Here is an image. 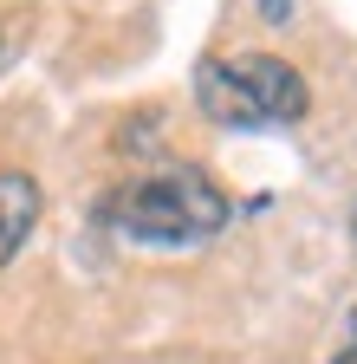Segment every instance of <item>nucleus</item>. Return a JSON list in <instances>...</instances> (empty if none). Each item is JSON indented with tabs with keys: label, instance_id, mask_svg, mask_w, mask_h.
<instances>
[{
	"label": "nucleus",
	"instance_id": "nucleus-1",
	"mask_svg": "<svg viewBox=\"0 0 357 364\" xmlns=\"http://www.w3.org/2000/svg\"><path fill=\"white\" fill-rule=\"evenodd\" d=\"M111 228L130 241H150V247H195L214 241L228 228V196L214 189V176L195 163H163L104 202Z\"/></svg>",
	"mask_w": 357,
	"mask_h": 364
},
{
	"label": "nucleus",
	"instance_id": "nucleus-2",
	"mask_svg": "<svg viewBox=\"0 0 357 364\" xmlns=\"http://www.w3.org/2000/svg\"><path fill=\"white\" fill-rule=\"evenodd\" d=\"M195 105L228 130H266V124H299L312 91L280 53H234L195 72Z\"/></svg>",
	"mask_w": 357,
	"mask_h": 364
},
{
	"label": "nucleus",
	"instance_id": "nucleus-3",
	"mask_svg": "<svg viewBox=\"0 0 357 364\" xmlns=\"http://www.w3.org/2000/svg\"><path fill=\"white\" fill-rule=\"evenodd\" d=\"M39 221V182L26 169H0V267H7Z\"/></svg>",
	"mask_w": 357,
	"mask_h": 364
},
{
	"label": "nucleus",
	"instance_id": "nucleus-4",
	"mask_svg": "<svg viewBox=\"0 0 357 364\" xmlns=\"http://www.w3.org/2000/svg\"><path fill=\"white\" fill-rule=\"evenodd\" d=\"M331 364H357V306H351V332H344V345H338Z\"/></svg>",
	"mask_w": 357,
	"mask_h": 364
},
{
	"label": "nucleus",
	"instance_id": "nucleus-5",
	"mask_svg": "<svg viewBox=\"0 0 357 364\" xmlns=\"http://www.w3.org/2000/svg\"><path fill=\"white\" fill-rule=\"evenodd\" d=\"M260 14L266 20H292V0H260Z\"/></svg>",
	"mask_w": 357,
	"mask_h": 364
},
{
	"label": "nucleus",
	"instance_id": "nucleus-6",
	"mask_svg": "<svg viewBox=\"0 0 357 364\" xmlns=\"http://www.w3.org/2000/svg\"><path fill=\"white\" fill-rule=\"evenodd\" d=\"M351 228H357V215H351Z\"/></svg>",
	"mask_w": 357,
	"mask_h": 364
}]
</instances>
